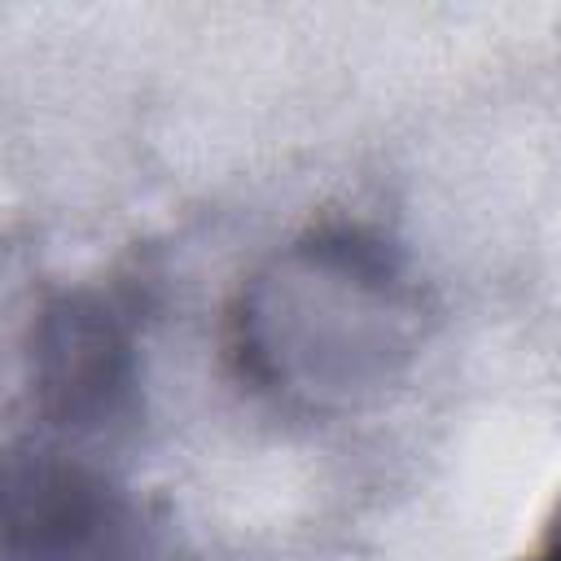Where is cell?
Wrapping results in <instances>:
<instances>
[{
  "instance_id": "cell-3",
  "label": "cell",
  "mask_w": 561,
  "mask_h": 561,
  "mask_svg": "<svg viewBox=\"0 0 561 561\" xmlns=\"http://www.w3.org/2000/svg\"><path fill=\"white\" fill-rule=\"evenodd\" d=\"M522 561H561V500H557V508H552L543 535L535 539V548H530Z\"/></svg>"
},
{
  "instance_id": "cell-1",
  "label": "cell",
  "mask_w": 561,
  "mask_h": 561,
  "mask_svg": "<svg viewBox=\"0 0 561 561\" xmlns=\"http://www.w3.org/2000/svg\"><path fill=\"white\" fill-rule=\"evenodd\" d=\"M127 526L123 504L75 469H31L26 482L13 478L9 539L13 552L26 548L31 561H101V552L114 561Z\"/></svg>"
},
{
  "instance_id": "cell-2",
  "label": "cell",
  "mask_w": 561,
  "mask_h": 561,
  "mask_svg": "<svg viewBox=\"0 0 561 561\" xmlns=\"http://www.w3.org/2000/svg\"><path fill=\"white\" fill-rule=\"evenodd\" d=\"M127 337L114 329L110 311L96 302H66L48 311L39 337V386L61 416L101 421L114 399L131 386Z\"/></svg>"
}]
</instances>
